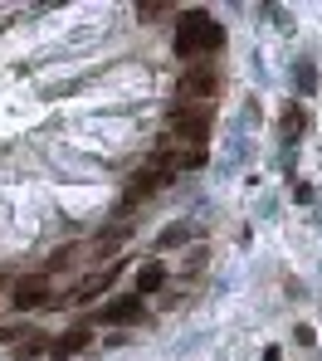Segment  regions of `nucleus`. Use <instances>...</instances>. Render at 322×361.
Masks as SVG:
<instances>
[{
  "label": "nucleus",
  "instance_id": "0eeeda50",
  "mask_svg": "<svg viewBox=\"0 0 322 361\" xmlns=\"http://www.w3.org/2000/svg\"><path fill=\"white\" fill-rule=\"evenodd\" d=\"M83 347H88V332L73 327V332H64L59 342H49V357H73V352H83Z\"/></svg>",
  "mask_w": 322,
  "mask_h": 361
},
{
  "label": "nucleus",
  "instance_id": "9d476101",
  "mask_svg": "<svg viewBox=\"0 0 322 361\" xmlns=\"http://www.w3.org/2000/svg\"><path fill=\"white\" fill-rule=\"evenodd\" d=\"M156 190H161L156 180L147 176V171H137V176H132V185H128V205H137V200H147V195H156Z\"/></svg>",
  "mask_w": 322,
  "mask_h": 361
},
{
  "label": "nucleus",
  "instance_id": "20e7f679",
  "mask_svg": "<svg viewBox=\"0 0 322 361\" xmlns=\"http://www.w3.org/2000/svg\"><path fill=\"white\" fill-rule=\"evenodd\" d=\"M10 302L25 312V307H44L49 302V274H25L10 283Z\"/></svg>",
  "mask_w": 322,
  "mask_h": 361
},
{
  "label": "nucleus",
  "instance_id": "1a4fd4ad",
  "mask_svg": "<svg viewBox=\"0 0 322 361\" xmlns=\"http://www.w3.org/2000/svg\"><path fill=\"white\" fill-rule=\"evenodd\" d=\"M161 283H166V269H161V264H147V269L137 274V293H156Z\"/></svg>",
  "mask_w": 322,
  "mask_h": 361
},
{
  "label": "nucleus",
  "instance_id": "4468645a",
  "mask_svg": "<svg viewBox=\"0 0 322 361\" xmlns=\"http://www.w3.org/2000/svg\"><path fill=\"white\" fill-rule=\"evenodd\" d=\"M0 288H5V279H0Z\"/></svg>",
  "mask_w": 322,
  "mask_h": 361
},
{
  "label": "nucleus",
  "instance_id": "9b49d317",
  "mask_svg": "<svg viewBox=\"0 0 322 361\" xmlns=\"http://www.w3.org/2000/svg\"><path fill=\"white\" fill-rule=\"evenodd\" d=\"M137 15H142V20H166L171 5H137Z\"/></svg>",
  "mask_w": 322,
  "mask_h": 361
},
{
  "label": "nucleus",
  "instance_id": "6e6552de",
  "mask_svg": "<svg viewBox=\"0 0 322 361\" xmlns=\"http://www.w3.org/2000/svg\"><path fill=\"white\" fill-rule=\"evenodd\" d=\"M128 235H132V225H113L108 235H98V240H93V254H98V259H108V254H118V244L128 240Z\"/></svg>",
  "mask_w": 322,
  "mask_h": 361
},
{
  "label": "nucleus",
  "instance_id": "423d86ee",
  "mask_svg": "<svg viewBox=\"0 0 322 361\" xmlns=\"http://www.w3.org/2000/svg\"><path fill=\"white\" fill-rule=\"evenodd\" d=\"M137 317H142V298H118L103 307V322H113V327H128Z\"/></svg>",
  "mask_w": 322,
  "mask_h": 361
},
{
  "label": "nucleus",
  "instance_id": "f03ea898",
  "mask_svg": "<svg viewBox=\"0 0 322 361\" xmlns=\"http://www.w3.org/2000/svg\"><path fill=\"white\" fill-rule=\"evenodd\" d=\"M215 93H220V68H215V63H191V68L181 73V83H176L181 108H186V103H205V98H215Z\"/></svg>",
  "mask_w": 322,
  "mask_h": 361
},
{
  "label": "nucleus",
  "instance_id": "7ed1b4c3",
  "mask_svg": "<svg viewBox=\"0 0 322 361\" xmlns=\"http://www.w3.org/2000/svg\"><path fill=\"white\" fill-rule=\"evenodd\" d=\"M171 132L200 147V142L210 137V108H181V103H176V108H171Z\"/></svg>",
  "mask_w": 322,
  "mask_h": 361
},
{
  "label": "nucleus",
  "instance_id": "f257e3e1",
  "mask_svg": "<svg viewBox=\"0 0 322 361\" xmlns=\"http://www.w3.org/2000/svg\"><path fill=\"white\" fill-rule=\"evenodd\" d=\"M220 44H225V30L210 15H181V30H176V54L181 59H205Z\"/></svg>",
  "mask_w": 322,
  "mask_h": 361
},
{
  "label": "nucleus",
  "instance_id": "f8f14e48",
  "mask_svg": "<svg viewBox=\"0 0 322 361\" xmlns=\"http://www.w3.org/2000/svg\"><path fill=\"white\" fill-rule=\"evenodd\" d=\"M283 132H303V113H298V108H293V113L283 118Z\"/></svg>",
  "mask_w": 322,
  "mask_h": 361
},
{
  "label": "nucleus",
  "instance_id": "ddd939ff",
  "mask_svg": "<svg viewBox=\"0 0 322 361\" xmlns=\"http://www.w3.org/2000/svg\"><path fill=\"white\" fill-rule=\"evenodd\" d=\"M186 240V230H166V235H161V249H171V244H181Z\"/></svg>",
  "mask_w": 322,
  "mask_h": 361
},
{
  "label": "nucleus",
  "instance_id": "39448f33",
  "mask_svg": "<svg viewBox=\"0 0 322 361\" xmlns=\"http://www.w3.org/2000/svg\"><path fill=\"white\" fill-rule=\"evenodd\" d=\"M113 279H118V264H113V269H103V274H88V279L73 288V298H68V302H93L98 293H108V283H113Z\"/></svg>",
  "mask_w": 322,
  "mask_h": 361
}]
</instances>
